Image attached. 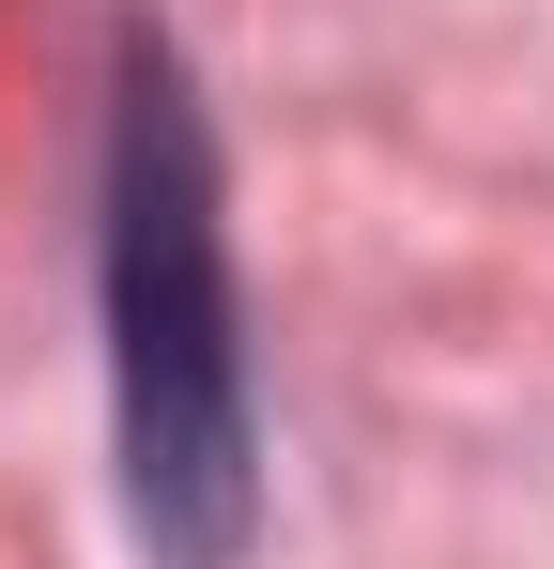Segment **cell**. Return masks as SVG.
I'll return each mask as SVG.
<instances>
[{"label":"cell","instance_id":"cell-1","mask_svg":"<svg viewBox=\"0 0 554 569\" xmlns=\"http://www.w3.org/2000/svg\"><path fill=\"white\" fill-rule=\"evenodd\" d=\"M108 308H123V462L139 523L185 569L247 539V355H231V262H216V170L185 93L139 62L123 108V200H108Z\"/></svg>","mask_w":554,"mask_h":569}]
</instances>
